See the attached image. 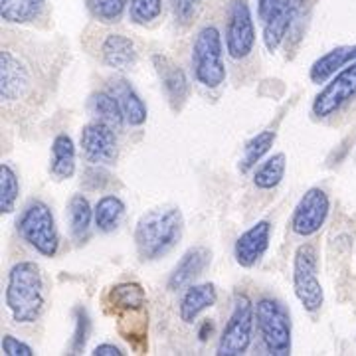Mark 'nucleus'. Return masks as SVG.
<instances>
[{"label":"nucleus","mask_w":356,"mask_h":356,"mask_svg":"<svg viewBox=\"0 0 356 356\" xmlns=\"http://www.w3.org/2000/svg\"><path fill=\"white\" fill-rule=\"evenodd\" d=\"M182 229L180 208H154L143 214L135 226V248L140 261H156L172 252L182 238Z\"/></svg>","instance_id":"obj_1"},{"label":"nucleus","mask_w":356,"mask_h":356,"mask_svg":"<svg viewBox=\"0 0 356 356\" xmlns=\"http://www.w3.org/2000/svg\"><path fill=\"white\" fill-rule=\"evenodd\" d=\"M6 307L18 325L36 323L46 307L44 277L34 261H20L8 271Z\"/></svg>","instance_id":"obj_2"},{"label":"nucleus","mask_w":356,"mask_h":356,"mask_svg":"<svg viewBox=\"0 0 356 356\" xmlns=\"http://www.w3.org/2000/svg\"><path fill=\"white\" fill-rule=\"evenodd\" d=\"M255 327L267 355H291L293 323L287 307L277 299L264 297L255 303Z\"/></svg>","instance_id":"obj_3"},{"label":"nucleus","mask_w":356,"mask_h":356,"mask_svg":"<svg viewBox=\"0 0 356 356\" xmlns=\"http://www.w3.org/2000/svg\"><path fill=\"white\" fill-rule=\"evenodd\" d=\"M16 229L36 254L56 257L60 250V234L51 208L42 200H32L16 222Z\"/></svg>","instance_id":"obj_4"},{"label":"nucleus","mask_w":356,"mask_h":356,"mask_svg":"<svg viewBox=\"0 0 356 356\" xmlns=\"http://www.w3.org/2000/svg\"><path fill=\"white\" fill-rule=\"evenodd\" d=\"M194 79L206 89H218L226 81L224 48L216 26H204L192 44Z\"/></svg>","instance_id":"obj_5"},{"label":"nucleus","mask_w":356,"mask_h":356,"mask_svg":"<svg viewBox=\"0 0 356 356\" xmlns=\"http://www.w3.org/2000/svg\"><path fill=\"white\" fill-rule=\"evenodd\" d=\"M293 293L307 313H317L325 303L318 281V255L311 243H301L293 257Z\"/></svg>","instance_id":"obj_6"},{"label":"nucleus","mask_w":356,"mask_h":356,"mask_svg":"<svg viewBox=\"0 0 356 356\" xmlns=\"http://www.w3.org/2000/svg\"><path fill=\"white\" fill-rule=\"evenodd\" d=\"M255 327V305L245 293H236L234 309L220 334L216 355L242 356L252 344Z\"/></svg>","instance_id":"obj_7"},{"label":"nucleus","mask_w":356,"mask_h":356,"mask_svg":"<svg viewBox=\"0 0 356 356\" xmlns=\"http://www.w3.org/2000/svg\"><path fill=\"white\" fill-rule=\"evenodd\" d=\"M255 46V26L248 0H229L226 50L232 60H245Z\"/></svg>","instance_id":"obj_8"},{"label":"nucleus","mask_w":356,"mask_h":356,"mask_svg":"<svg viewBox=\"0 0 356 356\" xmlns=\"http://www.w3.org/2000/svg\"><path fill=\"white\" fill-rule=\"evenodd\" d=\"M356 97V62L334 74L331 81L321 89L313 99V115L317 119H329L341 111L346 103Z\"/></svg>","instance_id":"obj_9"},{"label":"nucleus","mask_w":356,"mask_h":356,"mask_svg":"<svg viewBox=\"0 0 356 356\" xmlns=\"http://www.w3.org/2000/svg\"><path fill=\"white\" fill-rule=\"evenodd\" d=\"M331 212V200L323 188H309L297 202L291 216L293 234L301 238L315 236L325 226Z\"/></svg>","instance_id":"obj_10"},{"label":"nucleus","mask_w":356,"mask_h":356,"mask_svg":"<svg viewBox=\"0 0 356 356\" xmlns=\"http://www.w3.org/2000/svg\"><path fill=\"white\" fill-rule=\"evenodd\" d=\"M79 147H81V154L91 165L111 166L117 161L115 129L97 119L81 129Z\"/></svg>","instance_id":"obj_11"},{"label":"nucleus","mask_w":356,"mask_h":356,"mask_svg":"<svg viewBox=\"0 0 356 356\" xmlns=\"http://www.w3.org/2000/svg\"><path fill=\"white\" fill-rule=\"evenodd\" d=\"M305 0H275L271 13L264 20V44L267 51H273L287 38L293 22L303 10Z\"/></svg>","instance_id":"obj_12"},{"label":"nucleus","mask_w":356,"mask_h":356,"mask_svg":"<svg viewBox=\"0 0 356 356\" xmlns=\"http://www.w3.org/2000/svg\"><path fill=\"white\" fill-rule=\"evenodd\" d=\"M153 67L159 79H161V83H163L170 107L175 111H180L182 105L188 99V95H191V83H188V77L184 74V70L165 54H154Z\"/></svg>","instance_id":"obj_13"},{"label":"nucleus","mask_w":356,"mask_h":356,"mask_svg":"<svg viewBox=\"0 0 356 356\" xmlns=\"http://www.w3.org/2000/svg\"><path fill=\"white\" fill-rule=\"evenodd\" d=\"M269 240H271V222L259 220L236 240V245H234L236 264L243 269H252L257 266L266 255Z\"/></svg>","instance_id":"obj_14"},{"label":"nucleus","mask_w":356,"mask_h":356,"mask_svg":"<svg viewBox=\"0 0 356 356\" xmlns=\"http://www.w3.org/2000/svg\"><path fill=\"white\" fill-rule=\"evenodd\" d=\"M210 261H212V254H210L208 248H204V245L191 248L186 254L180 257V261L172 269V273L168 277V283H166L168 289L170 291H178V289L188 287L192 281L202 275L204 269L210 266Z\"/></svg>","instance_id":"obj_15"},{"label":"nucleus","mask_w":356,"mask_h":356,"mask_svg":"<svg viewBox=\"0 0 356 356\" xmlns=\"http://www.w3.org/2000/svg\"><path fill=\"white\" fill-rule=\"evenodd\" d=\"M30 83L26 65L14 56L13 51L0 54V97L4 102H16L24 95Z\"/></svg>","instance_id":"obj_16"},{"label":"nucleus","mask_w":356,"mask_h":356,"mask_svg":"<svg viewBox=\"0 0 356 356\" xmlns=\"http://www.w3.org/2000/svg\"><path fill=\"white\" fill-rule=\"evenodd\" d=\"M218 303V291L214 283H198V285H188L184 291L180 305H178V315L180 321L186 325H194V321L202 315L206 309H212Z\"/></svg>","instance_id":"obj_17"},{"label":"nucleus","mask_w":356,"mask_h":356,"mask_svg":"<svg viewBox=\"0 0 356 356\" xmlns=\"http://www.w3.org/2000/svg\"><path fill=\"white\" fill-rule=\"evenodd\" d=\"M103 64L117 72H127L137 64V48L133 40L123 34H109L102 44Z\"/></svg>","instance_id":"obj_18"},{"label":"nucleus","mask_w":356,"mask_h":356,"mask_svg":"<svg viewBox=\"0 0 356 356\" xmlns=\"http://www.w3.org/2000/svg\"><path fill=\"white\" fill-rule=\"evenodd\" d=\"M109 91L119 99V105L123 109L125 123L127 125H131V127H140V125L147 123L149 109H147L145 102L140 99L139 93L133 89V86L129 83L127 79H115V81H111Z\"/></svg>","instance_id":"obj_19"},{"label":"nucleus","mask_w":356,"mask_h":356,"mask_svg":"<svg viewBox=\"0 0 356 356\" xmlns=\"http://www.w3.org/2000/svg\"><path fill=\"white\" fill-rule=\"evenodd\" d=\"M356 62V44L355 46H339L334 50L327 51L325 56H321L315 64L311 65L309 77L313 83H325L329 77L339 74L343 67Z\"/></svg>","instance_id":"obj_20"},{"label":"nucleus","mask_w":356,"mask_h":356,"mask_svg":"<svg viewBox=\"0 0 356 356\" xmlns=\"http://www.w3.org/2000/svg\"><path fill=\"white\" fill-rule=\"evenodd\" d=\"M50 175L56 180H70L76 175V145L70 135H58L51 143Z\"/></svg>","instance_id":"obj_21"},{"label":"nucleus","mask_w":356,"mask_h":356,"mask_svg":"<svg viewBox=\"0 0 356 356\" xmlns=\"http://www.w3.org/2000/svg\"><path fill=\"white\" fill-rule=\"evenodd\" d=\"M93 222V208L88 198L83 194H74L67 202V226L72 240L76 243L88 242Z\"/></svg>","instance_id":"obj_22"},{"label":"nucleus","mask_w":356,"mask_h":356,"mask_svg":"<svg viewBox=\"0 0 356 356\" xmlns=\"http://www.w3.org/2000/svg\"><path fill=\"white\" fill-rule=\"evenodd\" d=\"M125 218V202L115 196V194H107L102 196L95 208H93V220H95V228L102 234H111L121 226Z\"/></svg>","instance_id":"obj_23"},{"label":"nucleus","mask_w":356,"mask_h":356,"mask_svg":"<svg viewBox=\"0 0 356 356\" xmlns=\"http://www.w3.org/2000/svg\"><path fill=\"white\" fill-rule=\"evenodd\" d=\"M89 113L97 121H103L113 129H121L125 123V115L119 105V99L111 91H97L89 97Z\"/></svg>","instance_id":"obj_24"},{"label":"nucleus","mask_w":356,"mask_h":356,"mask_svg":"<svg viewBox=\"0 0 356 356\" xmlns=\"http://www.w3.org/2000/svg\"><path fill=\"white\" fill-rule=\"evenodd\" d=\"M46 0H0V16L10 24H28L40 18Z\"/></svg>","instance_id":"obj_25"},{"label":"nucleus","mask_w":356,"mask_h":356,"mask_svg":"<svg viewBox=\"0 0 356 356\" xmlns=\"http://www.w3.org/2000/svg\"><path fill=\"white\" fill-rule=\"evenodd\" d=\"M107 301L109 305L117 309V311H137V309H145V303H147V295H145V289L140 287L139 283H119L109 289V295H107Z\"/></svg>","instance_id":"obj_26"},{"label":"nucleus","mask_w":356,"mask_h":356,"mask_svg":"<svg viewBox=\"0 0 356 356\" xmlns=\"http://www.w3.org/2000/svg\"><path fill=\"white\" fill-rule=\"evenodd\" d=\"M287 170V156L283 153H275L269 156L266 163L255 168L254 186L259 191H273L281 184Z\"/></svg>","instance_id":"obj_27"},{"label":"nucleus","mask_w":356,"mask_h":356,"mask_svg":"<svg viewBox=\"0 0 356 356\" xmlns=\"http://www.w3.org/2000/svg\"><path fill=\"white\" fill-rule=\"evenodd\" d=\"M277 139V135H275V131H261V133H257L255 137L245 143V147H243V154L242 159H240V165H238V170L245 175V172H250L254 166H257V163L269 153V149L273 147V143Z\"/></svg>","instance_id":"obj_28"},{"label":"nucleus","mask_w":356,"mask_h":356,"mask_svg":"<svg viewBox=\"0 0 356 356\" xmlns=\"http://www.w3.org/2000/svg\"><path fill=\"white\" fill-rule=\"evenodd\" d=\"M20 198V180L10 165H0V212L13 214Z\"/></svg>","instance_id":"obj_29"},{"label":"nucleus","mask_w":356,"mask_h":356,"mask_svg":"<svg viewBox=\"0 0 356 356\" xmlns=\"http://www.w3.org/2000/svg\"><path fill=\"white\" fill-rule=\"evenodd\" d=\"M89 13L95 20L113 24L119 22L127 8V0H88Z\"/></svg>","instance_id":"obj_30"},{"label":"nucleus","mask_w":356,"mask_h":356,"mask_svg":"<svg viewBox=\"0 0 356 356\" xmlns=\"http://www.w3.org/2000/svg\"><path fill=\"white\" fill-rule=\"evenodd\" d=\"M163 13V0H131L129 18L137 26H147L154 22Z\"/></svg>","instance_id":"obj_31"},{"label":"nucleus","mask_w":356,"mask_h":356,"mask_svg":"<svg viewBox=\"0 0 356 356\" xmlns=\"http://www.w3.org/2000/svg\"><path fill=\"white\" fill-rule=\"evenodd\" d=\"M74 317H76V331H74V339H72L70 348H72V355H79L86 348L89 332H91V318H89L88 309H83V307H76Z\"/></svg>","instance_id":"obj_32"},{"label":"nucleus","mask_w":356,"mask_h":356,"mask_svg":"<svg viewBox=\"0 0 356 356\" xmlns=\"http://www.w3.org/2000/svg\"><path fill=\"white\" fill-rule=\"evenodd\" d=\"M202 0H170V10L175 22L180 26H188L198 16Z\"/></svg>","instance_id":"obj_33"},{"label":"nucleus","mask_w":356,"mask_h":356,"mask_svg":"<svg viewBox=\"0 0 356 356\" xmlns=\"http://www.w3.org/2000/svg\"><path fill=\"white\" fill-rule=\"evenodd\" d=\"M109 184V172L102 165H91L83 172V186L89 191H99Z\"/></svg>","instance_id":"obj_34"},{"label":"nucleus","mask_w":356,"mask_h":356,"mask_svg":"<svg viewBox=\"0 0 356 356\" xmlns=\"http://www.w3.org/2000/svg\"><path fill=\"white\" fill-rule=\"evenodd\" d=\"M0 348H2V355L4 356H32L34 350L32 346H28L22 341H18L13 334H4L2 337V343H0Z\"/></svg>","instance_id":"obj_35"},{"label":"nucleus","mask_w":356,"mask_h":356,"mask_svg":"<svg viewBox=\"0 0 356 356\" xmlns=\"http://www.w3.org/2000/svg\"><path fill=\"white\" fill-rule=\"evenodd\" d=\"M91 355L93 356H123L125 353L119 348V346H115V344H97L93 350H91Z\"/></svg>","instance_id":"obj_36"},{"label":"nucleus","mask_w":356,"mask_h":356,"mask_svg":"<svg viewBox=\"0 0 356 356\" xmlns=\"http://www.w3.org/2000/svg\"><path fill=\"white\" fill-rule=\"evenodd\" d=\"M212 332H214V323L210 321V318H206L202 325H200V329H198V339L206 343L208 341V337H212Z\"/></svg>","instance_id":"obj_37"},{"label":"nucleus","mask_w":356,"mask_h":356,"mask_svg":"<svg viewBox=\"0 0 356 356\" xmlns=\"http://www.w3.org/2000/svg\"><path fill=\"white\" fill-rule=\"evenodd\" d=\"M273 4H275V0H257V14H259L261 20H266L267 16H269Z\"/></svg>","instance_id":"obj_38"}]
</instances>
